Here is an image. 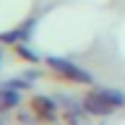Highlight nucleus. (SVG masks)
Here are the masks:
<instances>
[{"label":"nucleus","instance_id":"f257e3e1","mask_svg":"<svg viewBox=\"0 0 125 125\" xmlns=\"http://www.w3.org/2000/svg\"><path fill=\"white\" fill-rule=\"evenodd\" d=\"M47 62H50V68H52L57 76L68 78V81H76V83H94L91 73H86L81 65L65 60V57H47Z\"/></svg>","mask_w":125,"mask_h":125},{"label":"nucleus","instance_id":"f03ea898","mask_svg":"<svg viewBox=\"0 0 125 125\" xmlns=\"http://www.w3.org/2000/svg\"><path fill=\"white\" fill-rule=\"evenodd\" d=\"M57 99H50V96H34L31 99V109H34V115L39 120H55L57 115Z\"/></svg>","mask_w":125,"mask_h":125},{"label":"nucleus","instance_id":"7ed1b4c3","mask_svg":"<svg viewBox=\"0 0 125 125\" xmlns=\"http://www.w3.org/2000/svg\"><path fill=\"white\" fill-rule=\"evenodd\" d=\"M83 109H86V112H91V115H109V112H112V107H109L96 91H91V94H86V96H83Z\"/></svg>","mask_w":125,"mask_h":125},{"label":"nucleus","instance_id":"20e7f679","mask_svg":"<svg viewBox=\"0 0 125 125\" xmlns=\"http://www.w3.org/2000/svg\"><path fill=\"white\" fill-rule=\"evenodd\" d=\"M94 91L99 94L102 99L107 102L112 109H117V107H125V94L123 91H117V89H94Z\"/></svg>","mask_w":125,"mask_h":125},{"label":"nucleus","instance_id":"39448f33","mask_svg":"<svg viewBox=\"0 0 125 125\" xmlns=\"http://www.w3.org/2000/svg\"><path fill=\"white\" fill-rule=\"evenodd\" d=\"M16 104H21V96H18V89H10V86H3V89H0V109H13Z\"/></svg>","mask_w":125,"mask_h":125},{"label":"nucleus","instance_id":"423d86ee","mask_svg":"<svg viewBox=\"0 0 125 125\" xmlns=\"http://www.w3.org/2000/svg\"><path fill=\"white\" fill-rule=\"evenodd\" d=\"M57 104H60V107H65L68 112H78V104H83V102H76L73 96H60V99H57Z\"/></svg>","mask_w":125,"mask_h":125},{"label":"nucleus","instance_id":"0eeeda50","mask_svg":"<svg viewBox=\"0 0 125 125\" xmlns=\"http://www.w3.org/2000/svg\"><path fill=\"white\" fill-rule=\"evenodd\" d=\"M68 123H70V125H89V120H86V117H81L78 112H70Z\"/></svg>","mask_w":125,"mask_h":125},{"label":"nucleus","instance_id":"6e6552de","mask_svg":"<svg viewBox=\"0 0 125 125\" xmlns=\"http://www.w3.org/2000/svg\"><path fill=\"white\" fill-rule=\"evenodd\" d=\"M5 86H10V89H26L29 83H26V81H21V78H13V81H8Z\"/></svg>","mask_w":125,"mask_h":125},{"label":"nucleus","instance_id":"1a4fd4ad","mask_svg":"<svg viewBox=\"0 0 125 125\" xmlns=\"http://www.w3.org/2000/svg\"><path fill=\"white\" fill-rule=\"evenodd\" d=\"M0 125H3V120H0Z\"/></svg>","mask_w":125,"mask_h":125}]
</instances>
